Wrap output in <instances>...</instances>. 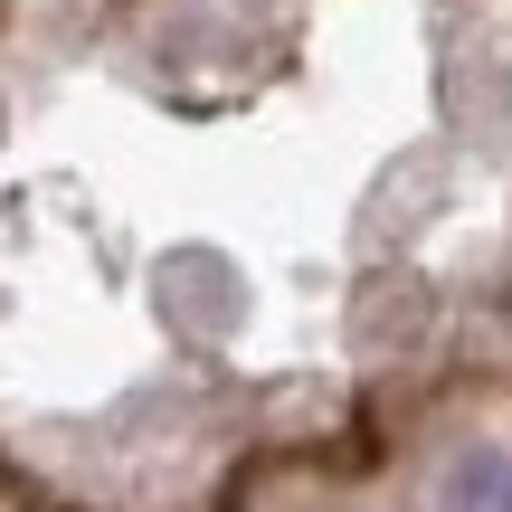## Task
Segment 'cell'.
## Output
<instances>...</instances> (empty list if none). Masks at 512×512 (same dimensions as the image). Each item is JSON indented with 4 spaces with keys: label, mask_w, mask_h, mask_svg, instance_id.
<instances>
[{
    "label": "cell",
    "mask_w": 512,
    "mask_h": 512,
    "mask_svg": "<svg viewBox=\"0 0 512 512\" xmlns=\"http://www.w3.org/2000/svg\"><path fill=\"white\" fill-rule=\"evenodd\" d=\"M446 512H512V446H475L446 465Z\"/></svg>",
    "instance_id": "cell-1"
}]
</instances>
